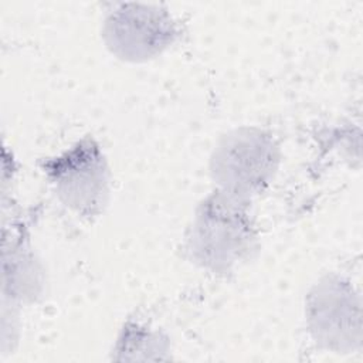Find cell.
<instances>
[{
  "instance_id": "cell-1",
  "label": "cell",
  "mask_w": 363,
  "mask_h": 363,
  "mask_svg": "<svg viewBox=\"0 0 363 363\" xmlns=\"http://www.w3.org/2000/svg\"><path fill=\"white\" fill-rule=\"evenodd\" d=\"M186 248L201 269L228 275L250 261L258 248L251 201L213 189L196 207Z\"/></svg>"
},
{
  "instance_id": "cell-2",
  "label": "cell",
  "mask_w": 363,
  "mask_h": 363,
  "mask_svg": "<svg viewBox=\"0 0 363 363\" xmlns=\"http://www.w3.org/2000/svg\"><path fill=\"white\" fill-rule=\"evenodd\" d=\"M279 164L281 147L272 133L258 126H240L218 139L208 170L214 189L251 201L271 184Z\"/></svg>"
},
{
  "instance_id": "cell-3",
  "label": "cell",
  "mask_w": 363,
  "mask_h": 363,
  "mask_svg": "<svg viewBox=\"0 0 363 363\" xmlns=\"http://www.w3.org/2000/svg\"><path fill=\"white\" fill-rule=\"evenodd\" d=\"M40 167L58 201L75 216H101L111 194V170L101 145L84 136L60 155L45 157Z\"/></svg>"
},
{
  "instance_id": "cell-4",
  "label": "cell",
  "mask_w": 363,
  "mask_h": 363,
  "mask_svg": "<svg viewBox=\"0 0 363 363\" xmlns=\"http://www.w3.org/2000/svg\"><path fill=\"white\" fill-rule=\"evenodd\" d=\"M305 322L319 349L339 354L360 350L362 299L350 279L328 274L315 282L305 299Z\"/></svg>"
},
{
  "instance_id": "cell-5",
  "label": "cell",
  "mask_w": 363,
  "mask_h": 363,
  "mask_svg": "<svg viewBox=\"0 0 363 363\" xmlns=\"http://www.w3.org/2000/svg\"><path fill=\"white\" fill-rule=\"evenodd\" d=\"M101 35L113 57L140 64L167 51L180 37V26L162 6L118 3L106 11Z\"/></svg>"
},
{
  "instance_id": "cell-6",
  "label": "cell",
  "mask_w": 363,
  "mask_h": 363,
  "mask_svg": "<svg viewBox=\"0 0 363 363\" xmlns=\"http://www.w3.org/2000/svg\"><path fill=\"white\" fill-rule=\"evenodd\" d=\"M45 269L30 238L18 231L3 234V302L33 303L45 291Z\"/></svg>"
},
{
  "instance_id": "cell-7",
  "label": "cell",
  "mask_w": 363,
  "mask_h": 363,
  "mask_svg": "<svg viewBox=\"0 0 363 363\" xmlns=\"http://www.w3.org/2000/svg\"><path fill=\"white\" fill-rule=\"evenodd\" d=\"M169 339L150 326L128 320L116 339L113 352L121 354L116 360H133L135 353H145V359H164L162 354L169 352Z\"/></svg>"
}]
</instances>
